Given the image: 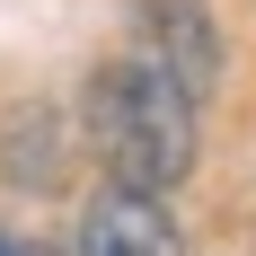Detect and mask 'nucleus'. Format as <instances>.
Instances as JSON below:
<instances>
[{"label":"nucleus","mask_w":256,"mask_h":256,"mask_svg":"<svg viewBox=\"0 0 256 256\" xmlns=\"http://www.w3.org/2000/svg\"><path fill=\"white\" fill-rule=\"evenodd\" d=\"M194 88H186L150 44L115 53L88 71V98H80V132L115 186H142V194H168V186L194 168Z\"/></svg>","instance_id":"nucleus-1"},{"label":"nucleus","mask_w":256,"mask_h":256,"mask_svg":"<svg viewBox=\"0 0 256 256\" xmlns=\"http://www.w3.org/2000/svg\"><path fill=\"white\" fill-rule=\"evenodd\" d=\"M80 256H186V238L159 212V194L106 186L98 204H88V221H80Z\"/></svg>","instance_id":"nucleus-2"},{"label":"nucleus","mask_w":256,"mask_h":256,"mask_svg":"<svg viewBox=\"0 0 256 256\" xmlns=\"http://www.w3.org/2000/svg\"><path fill=\"white\" fill-rule=\"evenodd\" d=\"M132 26H142V44H150L194 98H212V80H221V36H212L204 0H132Z\"/></svg>","instance_id":"nucleus-3"},{"label":"nucleus","mask_w":256,"mask_h":256,"mask_svg":"<svg viewBox=\"0 0 256 256\" xmlns=\"http://www.w3.org/2000/svg\"><path fill=\"white\" fill-rule=\"evenodd\" d=\"M53 142H71V132H53V115H44V106H26L18 124H9V168H18L26 186H53V177H62Z\"/></svg>","instance_id":"nucleus-4"},{"label":"nucleus","mask_w":256,"mask_h":256,"mask_svg":"<svg viewBox=\"0 0 256 256\" xmlns=\"http://www.w3.org/2000/svg\"><path fill=\"white\" fill-rule=\"evenodd\" d=\"M0 256H44V248H26V238H0Z\"/></svg>","instance_id":"nucleus-5"}]
</instances>
